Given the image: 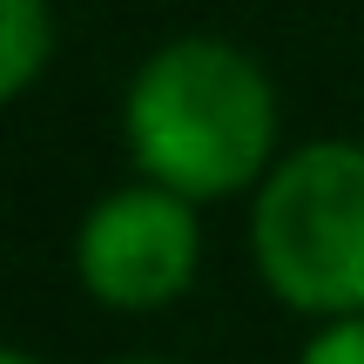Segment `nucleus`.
I'll use <instances>...</instances> for the list:
<instances>
[{"mask_svg": "<svg viewBox=\"0 0 364 364\" xmlns=\"http://www.w3.org/2000/svg\"><path fill=\"white\" fill-rule=\"evenodd\" d=\"M277 135V95L243 48L182 34L142 61L129 88L135 162L176 196H216L263 169Z\"/></svg>", "mask_w": 364, "mask_h": 364, "instance_id": "f257e3e1", "label": "nucleus"}, {"mask_svg": "<svg viewBox=\"0 0 364 364\" xmlns=\"http://www.w3.org/2000/svg\"><path fill=\"white\" fill-rule=\"evenodd\" d=\"M257 270L284 304L364 317V142H311L270 169L250 216Z\"/></svg>", "mask_w": 364, "mask_h": 364, "instance_id": "f03ea898", "label": "nucleus"}, {"mask_svg": "<svg viewBox=\"0 0 364 364\" xmlns=\"http://www.w3.org/2000/svg\"><path fill=\"white\" fill-rule=\"evenodd\" d=\"M75 263H81V284L102 304H115V311H156L196 270V216L162 182L115 189L88 209Z\"/></svg>", "mask_w": 364, "mask_h": 364, "instance_id": "7ed1b4c3", "label": "nucleus"}, {"mask_svg": "<svg viewBox=\"0 0 364 364\" xmlns=\"http://www.w3.org/2000/svg\"><path fill=\"white\" fill-rule=\"evenodd\" d=\"M48 0H0V88L21 95L48 54Z\"/></svg>", "mask_w": 364, "mask_h": 364, "instance_id": "20e7f679", "label": "nucleus"}, {"mask_svg": "<svg viewBox=\"0 0 364 364\" xmlns=\"http://www.w3.org/2000/svg\"><path fill=\"white\" fill-rule=\"evenodd\" d=\"M297 364H364V317H338L304 344Z\"/></svg>", "mask_w": 364, "mask_h": 364, "instance_id": "39448f33", "label": "nucleus"}, {"mask_svg": "<svg viewBox=\"0 0 364 364\" xmlns=\"http://www.w3.org/2000/svg\"><path fill=\"white\" fill-rule=\"evenodd\" d=\"M0 364H34V358H27V351H7V358H0Z\"/></svg>", "mask_w": 364, "mask_h": 364, "instance_id": "423d86ee", "label": "nucleus"}, {"mask_svg": "<svg viewBox=\"0 0 364 364\" xmlns=\"http://www.w3.org/2000/svg\"><path fill=\"white\" fill-rule=\"evenodd\" d=\"M115 364H169V358H115Z\"/></svg>", "mask_w": 364, "mask_h": 364, "instance_id": "0eeeda50", "label": "nucleus"}]
</instances>
